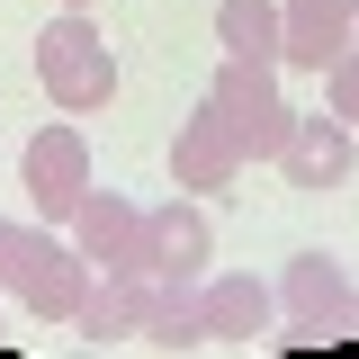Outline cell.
<instances>
[{
    "label": "cell",
    "instance_id": "obj_1",
    "mask_svg": "<svg viewBox=\"0 0 359 359\" xmlns=\"http://www.w3.org/2000/svg\"><path fill=\"white\" fill-rule=\"evenodd\" d=\"M36 81H45V99H54L63 117H99V108L117 99V54H108V36H99L90 9H63L36 36Z\"/></svg>",
    "mask_w": 359,
    "mask_h": 359
},
{
    "label": "cell",
    "instance_id": "obj_2",
    "mask_svg": "<svg viewBox=\"0 0 359 359\" xmlns=\"http://www.w3.org/2000/svg\"><path fill=\"white\" fill-rule=\"evenodd\" d=\"M90 278H99V269L81 261L72 233H54V224H18V243H9V306H27L36 323H72L81 297H90Z\"/></svg>",
    "mask_w": 359,
    "mask_h": 359
},
{
    "label": "cell",
    "instance_id": "obj_3",
    "mask_svg": "<svg viewBox=\"0 0 359 359\" xmlns=\"http://www.w3.org/2000/svg\"><path fill=\"white\" fill-rule=\"evenodd\" d=\"M207 99L224 108L243 162H278V144H287V126H297V108L278 99V63H243V54H224L216 81H207Z\"/></svg>",
    "mask_w": 359,
    "mask_h": 359
},
{
    "label": "cell",
    "instance_id": "obj_4",
    "mask_svg": "<svg viewBox=\"0 0 359 359\" xmlns=\"http://www.w3.org/2000/svg\"><path fill=\"white\" fill-rule=\"evenodd\" d=\"M72 243L99 278H153V207H135L117 189H90L81 216H72Z\"/></svg>",
    "mask_w": 359,
    "mask_h": 359
},
{
    "label": "cell",
    "instance_id": "obj_5",
    "mask_svg": "<svg viewBox=\"0 0 359 359\" xmlns=\"http://www.w3.org/2000/svg\"><path fill=\"white\" fill-rule=\"evenodd\" d=\"M278 314L306 332V341H359V287L341 278L332 252H297L278 278Z\"/></svg>",
    "mask_w": 359,
    "mask_h": 359
},
{
    "label": "cell",
    "instance_id": "obj_6",
    "mask_svg": "<svg viewBox=\"0 0 359 359\" xmlns=\"http://www.w3.org/2000/svg\"><path fill=\"white\" fill-rule=\"evenodd\" d=\"M18 180L36 198V224H72L90 198V135L81 126H36L18 153Z\"/></svg>",
    "mask_w": 359,
    "mask_h": 359
},
{
    "label": "cell",
    "instance_id": "obj_7",
    "mask_svg": "<svg viewBox=\"0 0 359 359\" xmlns=\"http://www.w3.org/2000/svg\"><path fill=\"white\" fill-rule=\"evenodd\" d=\"M278 297H269L261 278H243V269H224V278H198V351H243V341H261Z\"/></svg>",
    "mask_w": 359,
    "mask_h": 359
},
{
    "label": "cell",
    "instance_id": "obj_8",
    "mask_svg": "<svg viewBox=\"0 0 359 359\" xmlns=\"http://www.w3.org/2000/svg\"><path fill=\"white\" fill-rule=\"evenodd\" d=\"M351 162H359V135L341 126L332 108L297 117V126H287V144H278V180H287V189H314V198H323V189H341V180H351Z\"/></svg>",
    "mask_w": 359,
    "mask_h": 359
},
{
    "label": "cell",
    "instance_id": "obj_9",
    "mask_svg": "<svg viewBox=\"0 0 359 359\" xmlns=\"http://www.w3.org/2000/svg\"><path fill=\"white\" fill-rule=\"evenodd\" d=\"M351 36H359V0H278V63L287 72H323Z\"/></svg>",
    "mask_w": 359,
    "mask_h": 359
},
{
    "label": "cell",
    "instance_id": "obj_10",
    "mask_svg": "<svg viewBox=\"0 0 359 359\" xmlns=\"http://www.w3.org/2000/svg\"><path fill=\"white\" fill-rule=\"evenodd\" d=\"M171 180H180V189H233V180H243V144H233V126H224L216 99H198V117H180Z\"/></svg>",
    "mask_w": 359,
    "mask_h": 359
},
{
    "label": "cell",
    "instance_id": "obj_11",
    "mask_svg": "<svg viewBox=\"0 0 359 359\" xmlns=\"http://www.w3.org/2000/svg\"><path fill=\"white\" fill-rule=\"evenodd\" d=\"M207 261H216V224H207V207H189V198L153 207V278H162V287H198Z\"/></svg>",
    "mask_w": 359,
    "mask_h": 359
},
{
    "label": "cell",
    "instance_id": "obj_12",
    "mask_svg": "<svg viewBox=\"0 0 359 359\" xmlns=\"http://www.w3.org/2000/svg\"><path fill=\"white\" fill-rule=\"evenodd\" d=\"M216 45L243 63H278V0H216Z\"/></svg>",
    "mask_w": 359,
    "mask_h": 359
},
{
    "label": "cell",
    "instance_id": "obj_13",
    "mask_svg": "<svg viewBox=\"0 0 359 359\" xmlns=\"http://www.w3.org/2000/svg\"><path fill=\"white\" fill-rule=\"evenodd\" d=\"M323 108H332V117L359 135V45H341V54L323 63Z\"/></svg>",
    "mask_w": 359,
    "mask_h": 359
},
{
    "label": "cell",
    "instance_id": "obj_14",
    "mask_svg": "<svg viewBox=\"0 0 359 359\" xmlns=\"http://www.w3.org/2000/svg\"><path fill=\"white\" fill-rule=\"evenodd\" d=\"M9 243H18V224H0V297H9Z\"/></svg>",
    "mask_w": 359,
    "mask_h": 359
},
{
    "label": "cell",
    "instance_id": "obj_15",
    "mask_svg": "<svg viewBox=\"0 0 359 359\" xmlns=\"http://www.w3.org/2000/svg\"><path fill=\"white\" fill-rule=\"evenodd\" d=\"M63 9H99V0H63Z\"/></svg>",
    "mask_w": 359,
    "mask_h": 359
},
{
    "label": "cell",
    "instance_id": "obj_16",
    "mask_svg": "<svg viewBox=\"0 0 359 359\" xmlns=\"http://www.w3.org/2000/svg\"><path fill=\"white\" fill-rule=\"evenodd\" d=\"M351 45H359V36H351Z\"/></svg>",
    "mask_w": 359,
    "mask_h": 359
}]
</instances>
